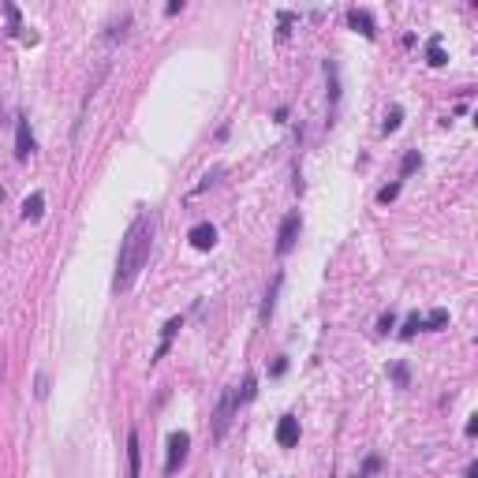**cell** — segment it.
I'll list each match as a JSON object with an SVG mask.
<instances>
[{
	"mask_svg": "<svg viewBox=\"0 0 478 478\" xmlns=\"http://www.w3.org/2000/svg\"><path fill=\"white\" fill-rule=\"evenodd\" d=\"M299 232H303V217H299V209H291V213L280 220V232H277V254H291V247L299 243Z\"/></svg>",
	"mask_w": 478,
	"mask_h": 478,
	"instance_id": "obj_4",
	"label": "cell"
},
{
	"mask_svg": "<svg viewBox=\"0 0 478 478\" xmlns=\"http://www.w3.org/2000/svg\"><path fill=\"white\" fill-rule=\"evenodd\" d=\"M127 478H142V445H139V430L127 434Z\"/></svg>",
	"mask_w": 478,
	"mask_h": 478,
	"instance_id": "obj_9",
	"label": "cell"
},
{
	"mask_svg": "<svg viewBox=\"0 0 478 478\" xmlns=\"http://www.w3.org/2000/svg\"><path fill=\"white\" fill-rule=\"evenodd\" d=\"M441 325H448V310H445V307L430 310V314L422 318V329H441Z\"/></svg>",
	"mask_w": 478,
	"mask_h": 478,
	"instance_id": "obj_16",
	"label": "cell"
},
{
	"mask_svg": "<svg viewBox=\"0 0 478 478\" xmlns=\"http://www.w3.org/2000/svg\"><path fill=\"white\" fill-rule=\"evenodd\" d=\"M426 60H430V68H441V64H445V49H441V38H430V45H426Z\"/></svg>",
	"mask_w": 478,
	"mask_h": 478,
	"instance_id": "obj_17",
	"label": "cell"
},
{
	"mask_svg": "<svg viewBox=\"0 0 478 478\" xmlns=\"http://www.w3.org/2000/svg\"><path fill=\"white\" fill-rule=\"evenodd\" d=\"M378 329H381V333H389V329H396V314H392V310H389V314H381Z\"/></svg>",
	"mask_w": 478,
	"mask_h": 478,
	"instance_id": "obj_24",
	"label": "cell"
},
{
	"mask_svg": "<svg viewBox=\"0 0 478 478\" xmlns=\"http://www.w3.org/2000/svg\"><path fill=\"white\" fill-rule=\"evenodd\" d=\"M34 153V135H30V120L19 116L15 120V161H26Z\"/></svg>",
	"mask_w": 478,
	"mask_h": 478,
	"instance_id": "obj_6",
	"label": "cell"
},
{
	"mask_svg": "<svg viewBox=\"0 0 478 478\" xmlns=\"http://www.w3.org/2000/svg\"><path fill=\"white\" fill-rule=\"evenodd\" d=\"M400 120H403V108H400V105H392V108H389V116H385V124H381V131H385V135H392V131L400 127Z\"/></svg>",
	"mask_w": 478,
	"mask_h": 478,
	"instance_id": "obj_20",
	"label": "cell"
},
{
	"mask_svg": "<svg viewBox=\"0 0 478 478\" xmlns=\"http://www.w3.org/2000/svg\"><path fill=\"white\" fill-rule=\"evenodd\" d=\"M415 169H422V153L419 150H408V153H403V161H400V180H408Z\"/></svg>",
	"mask_w": 478,
	"mask_h": 478,
	"instance_id": "obj_14",
	"label": "cell"
},
{
	"mask_svg": "<svg viewBox=\"0 0 478 478\" xmlns=\"http://www.w3.org/2000/svg\"><path fill=\"white\" fill-rule=\"evenodd\" d=\"M236 411H239V392L236 389H224L220 392V403H217V411H213V441H224L228 434V426H232V419H236Z\"/></svg>",
	"mask_w": 478,
	"mask_h": 478,
	"instance_id": "obj_2",
	"label": "cell"
},
{
	"mask_svg": "<svg viewBox=\"0 0 478 478\" xmlns=\"http://www.w3.org/2000/svg\"><path fill=\"white\" fill-rule=\"evenodd\" d=\"M236 392H239V403H251L254 392H258V378H254V374H247V378H243V389H236Z\"/></svg>",
	"mask_w": 478,
	"mask_h": 478,
	"instance_id": "obj_18",
	"label": "cell"
},
{
	"mask_svg": "<svg viewBox=\"0 0 478 478\" xmlns=\"http://www.w3.org/2000/svg\"><path fill=\"white\" fill-rule=\"evenodd\" d=\"M321 71H325V82H329V116L336 113V105H340V79H336V64L333 60H325L321 64Z\"/></svg>",
	"mask_w": 478,
	"mask_h": 478,
	"instance_id": "obj_11",
	"label": "cell"
},
{
	"mask_svg": "<svg viewBox=\"0 0 478 478\" xmlns=\"http://www.w3.org/2000/svg\"><path fill=\"white\" fill-rule=\"evenodd\" d=\"M45 392H49V381H45V374H38V396L45 400Z\"/></svg>",
	"mask_w": 478,
	"mask_h": 478,
	"instance_id": "obj_27",
	"label": "cell"
},
{
	"mask_svg": "<svg viewBox=\"0 0 478 478\" xmlns=\"http://www.w3.org/2000/svg\"><path fill=\"white\" fill-rule=\"evenodd\" d=\"M220 176H224V164H213V169H209L206 176H202V183H198V187H195V195H202V191H206L209 183H217Z\"/></svg>",
	"mask_w": 478,
	"mask_h": 478,
	"instance_id": "obj_21",
	"label": "cell"
},
{
	"mask_svg": "<svg viewBox=\"0 0 478 478\" xmlns=\"http://www.w3.org/2000/svg\"><path fill=\"white\" fill-rule=\"evenodd\" d=\"M355 478H363V475H355Z\"/></svg>",
	"mask_w": 478,
	"mask_h": 478,
	"instance_id": "obj_31",
	"label": "cell"
},
{
	"mask_svg": "<svg viewBox=\"0 0 478 478\" xmlns=\"http://www.w3.org/2000/svg\"><path fill=\"white\" fill-rule=\"evenodd\" d=\"M478 434V415H471V422H467V437Z\"/></svg>",
	"mask_w": 478,
	"mask_h": 478,
	"instance_id": "obj_28",
	"label": "cell"
},
{
	"mask_svg": "<svg viewBox=\"0 0 478 478\" xmlns=\"http://www.w3.org/2000/svg\"><path fill=\"white\" fill-rule=\"evenodd\" d=\"M415 333H422V314H408V321L400 329V340H411Z\"/></svg>",
	"mask_w": 478,
	"mask_h": 478,
	"instance_id": "obj_19",
	"label": "cell"
},
{
	"mask_svg": "<svg viewBox=\"0 0 478 478\" xmlns=\"http://www.w3.org/2000/svg\"><path fill=\"white\" fill-rule=\"evenodd\" d=\"M347 26L352 30H358L363 38H378V23H374V15L366 12V8H347Z\"/></svg>",
	"mask_w": 478,
	"mask_h": 478,
	"instance_id": "obj_5",
	"label": "cell"
},
{
	"mask_svg": "<svg viewBox=\"0 0 478 478\" xmlns=\"http://www.w3.org/2000/svg\"><path fill=\"white\" fill-rule=\"evenodd\" d=\"M187 448H191V434L187 430H176L169 437V459H164V475H176L183 463H187Z\"/></svg>",
	"mask_w": 478,
	"mask_h": 478,
	"instance_id": "obj_3",
	"label": "cell"
},
{
	"mask_svg": "<svg viewBox=\"0 0 478 478\" xmlns=\"http://www.w3.org/2000/svg\"><path fill=\"white\" fill-rule=\"evenodd\" d=\"M284 370H288V358H277V363H273V378H280Z\"/></svg>",
	"mask_w": 478,
	"mask_h": 478,
	"instance_id": "obj_25",
	"label": "cell"
},
{
	"mask_svg": "<svg viewBox=\"0 0 478 478\" xmlns=\"http://www.w3.org/2000/svg\"><path fill=\"white\" fill-rule=\"evenodd\" d=\"M0 202H4V191H0Z\"/></svg>",
	"mask_w": 478,
	"mask_h": 478,
	"instance_id": "obj_30",
	"label": "cell"
},
{
	"mask_svg": "<svg viewBox=\"0 0 478 478\" xmlns=\"http://www.w3.org/2000/svg\"><path fill=\"white\" fill-rule=\"evenodd\" d=\"M180 12H183V0H172V4L164 8V15H180Z\"/></svg>",
	"mask_w": 478,
	"mask_h": 478,
	"instance_id": "obj_26",
	"label": "cell"
},
{
	"mask_svg": "<svg viewBox=\"0 0 478 478\" xmlns=\"http://www.w3.org/2000/svg\"><path fill=\"white\" fill-rule=\"evenodd\" d=\"M187 239H191L195 251H213V247H217V228L209 224V220H198V224L187 232Z\"/></svg>",
	"mask_w": 478,
	"mask_h": 478,
	"instance_id": "obj_7",
	"label": "cell"
},
{
	"mask_svg": "<svg viewBox=\"0 0 478 478\" xmlns=\"http://www.w3.org/2000/svg\"><path fill=\"white\" fill-rule=\"evenodd\" d=\"M400 187H403L400 180H396V183H389V187H381V191H378V202H381V206H389V202H396V198H400Z\"/></svg>",
	"mask_w": 478,
	"mask_h": 478,
	"instance_id": "obj_22",
	"label": "cell"
},
{
	"mask_svg": "<svg viewBox=\"0 0 478 478\" xmlns=\"http://www.w3.org/2000/svg\"><path fill=\"white\" fill-rule=\"evenodd\" d=\"M180 329H183V318H180V314L164 321V329H161V344H157V352H153V358H150V363H161V358L169 355V347H172V340H176V333H180Z\"/></svg>",
	"mask_w": 478,
	"mask_h": 478,
	"instance_id": "obj_10",
	"label": "cell"
},
{
	"mask_svg": "<svg viewBox=\"0 0 478 478\" xmlns=\"http://www.w3.org/2000/svg\"><path fill=\"white\" fill-rule=\"evenodd\" d=\"M389 378L396 381V389H408V385H411V370H408V363H392V366H389Z\"/></svg>",
	"mask_w": 478,
	"mask_h": 478,
	"instance_id": "obj_15",
	"label": "cell"
},
{
	"mask_svg": "<svg viewBox=\"0 0 478 478\" xmlns=\"http://www.w3.org/2000/svg\"><path fill=\"white\" fill-rule=\"evenodd\" d=\"M150 247H153V220L142 213V217L131 220V228H127L124 243H120L113 291H127V288L135 284V277L142 273V265L150 262Z\"/></svg>",
	"mask_w": 478,
	"mask_h": 478,
	"instance_id": "obj_1",
	"label": "cell"
},
{
	"mask_svg": "<svg viewBox=\"0 0 478 478\" xmlns=\"http://www.w3.org/2000/svg\"><path fill=\"white\" fill-rule=\"evenodd\" d=\"M41 213H45V195H41V191H34V195L23 202V220H38Z\"/></svg>",
	"mask_w": 478,
	"mask_h": 478,
	"instance_id": "obj_13",
	"label": "cell"
},
{
	"mask_svg": "<svg viewBox=\"0 0 478 478\" xmlns=\"http://www.w3.org/2000/svg\"><path fill=\"white\" fill-rule=\"evenodd\" d=\"M280 284H284V277L277 273V277L269 280V288H265V299H262V325H269V318H273V307H277V291H280Z\"/></svg>",
	"mask_w": 478,
	"mask_h": 478,
	"instance_id": "obj_12",
	"label": "cell"
},
{
	"mask_svg": "<svg viewBox=\"0 0 478 478\" xmlns=\"http://www.w3.org/2000/svg\"><path fill=\"white\" fill-rule=\"evenodd\" d=\"M378 471H381V456H366V463H363V471H358V475L370 478V475H378Z\"/></svg>",
	"mask_w": 478,
	"mask_h": 478,
	"instance_id": "obj_23",
	"label": "cell"
},
{
	"mask_svg": "<svg viewBox=\"0 0 478 478\" xmlns=\"http://www.w3.org/2000/svg\"><path fill=\"white\" fill-rule=\"evenodd\" d=\"M463 478H478V463H467V471H463Z\"/></svg>",
	"mask_w": 478,
	"mask_h": 478,
	"instance_id": "obj_29",
	"label": "cell"
},
{
	"mask_svg": "<svg viewBox=\"0 0 478 478\" xmlns=\"http://www.w3.org/2000/svg\"><path fill=\"white\" fill-rule=\"evenodd\" d=\"M277 445L280 448H296L299 445V419L296 415H280V422H277Z\"/></svg>",
	"mask_w": 478,
	"mask_h": 478,
	"instance_id": "obj_8",
	"label": "cell"
}]
</instances>
